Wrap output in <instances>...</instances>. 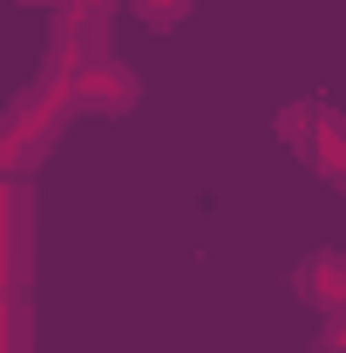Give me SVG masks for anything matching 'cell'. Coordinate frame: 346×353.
Instances as JSON below:
<instances>
[{"label": "cell", "mask_w": 346, "mask_h": 353, "mask_svg": "<svg viewBox=\"0 0 346 353\" xmlns=\"http://www.w3.org/2000/svg\"><path fill=\"white\" fill-rule=\"evenodd\" d=\"M68 116H75V109H68V75H54V68H48L41 82H34L14 109H7V116H0V176H7V183H14V176H28L48 150L61 143Z\"/></svg>", "instance_id": "6da1fadb"}, {"label": "cell", "mask_w": 346, "mask_h": 353, "mask_svg": "<svg viewBox=\"0 0 346 353\" xmlns=\"http://www.w3.org/2000/svg\"><path fill=\"white\" fill-rule=\"evenodd\" d=\"M136 102H143V88L123 61H82V68H68V109L75 116H130Z\"/></svg>", "instance_id": "7a4b0ae2"}, {"label": "cell", "mask_w": 346, "mask_h": 353, "mask_svg": "<svg viewBox=\"0 0 346 353\" xmlns=\"http://www.w3.org/2000/svg\"><path fill=\"white\" fill-rule=\"evenodd\" d=\"M299 150L312 157V170L326 176V183H346V123L333 109H312V123H305Z\"/></svg>", "instance_id": "3957f363"}, {"label": "cell", "mask_w": 346, "mask_h": 353, "mask_svg": "<svg viewBox=\"0 0 346 353\" xmlns=\"http://www.w3.org/2000/svg\"><path fill=\"white\" fill-rule=\"evenodd\" d=\"M305 299L326 312V319L346 312V259L340 252H312V259H305Z\"/></svg>", "instance_id": "277c9868"}, {"label": "cell", "mask_w": 346, "mask_h": 353, "mask_svg": "<svg viewBox=\"0 0 346 353\" xmlns=\"http://www.w3.org/2000/svg\"><path fill=\"white\" fill-rule=\"evenodd\" d=\"M130 14L156 21V28H170V21H183V14H190V0H130Z\"/></svg>", "instance_id": "5b68a950"}, {"label": "cell", "mask_w": 346, "mask_h": 353, "mask_svg": "<svg viewBox=\"0 0 346 353\" xmlns=\"http://www.w3.org/2000/svg\"><path fill=\"white\" fill-rule=\"evenodd\" d=\"M0 353H21V306L0 299Z\"/></svg>", "instance_id": "8992f818"}, {"label": "cell", "mask_w": 346, "mask_h": 353, "mask_svg": "<svg viewBox=\"0 0 346 353\" xmlns=\"http://www.w3.org/2000/svg\"><path fill=\"white\" fill-rule=\"evenodd\" d=\"M21 197H28V190H21V183H7V176H0V224L14 218V211H21Z\"/></svg>", "instance_id": "52a82bcc"}, {"label": "cell", "mask_w": 346, "mask_h": 353, "mask_svg": "<svg viewBox=\"0 0 346 353\" xmlns=\"http://www.w3.org/2000/svg\"><path fill=\"white\" fill-rule=\"evenodd\" d=\"M28 7H61V0H28Z\"/></svg>", "instance_id": "ba28073f"}]
</instances>
